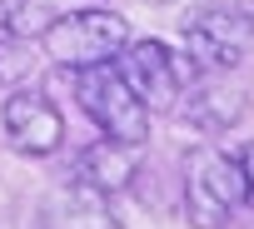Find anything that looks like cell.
I'll list each match as a JSON object with an SVG mask.
<instances>
[{"label": "cell", "mask_w": 254, "mask_h": 229, "mask_svg": "<svg viewBox=\"0 0 254 229\" xmlns=\"http://www.w3.org/2000/svg\"><path fill=\"white\" fill-rule=\"evenodd\" d=\"M25 70V55H20V45L15 40H0V90H5L15 75Z\"/></svg>", "instance_id": "obj_11"}, {"label": "cell", "mask_w": 254, "mask_h": 229, "mask_svg": "<svg viewBox=\"0 0 254 229\" xmlns=\"http://www.w3.org/2000/svg\"><path fill=\"white\" fill-rule=\"evenodd\" d=\"M135 174H140L135 145L110 140V135L90 140V145L75 155V184H80V189H90V194H100V199H110V194H125V189L135 184Z\"/></svg>", "instance_id": "obj_7"}, {"label": "cell", "mask_w": 254, "mask_h": 229, "mask_svg": "<svg viewBox=\"0 0 254 229\" xmlns=\"http://www.w3.org/2000/svg\"><path fill=\"white\" fill-rule=\"evenodd\" d=\"M234 165H239V179H244V209H254V140L234 150Z\"/></svg>", "instance_id": "obj_10"}, {"label": "cell", "mask_w": 254, "mask_h": 229, "mask_svg": "<svg viewBox=\"0 0 254 229\" xmlns=\"http://www.w3.org/2000/svg\"><path fill=\"white\" fill-rule=\"evenodd\" d=\"M190 95H180V105H175V114L190 125V130H199V135H224V130H234L239 120H244V110H249V100H244V90H234V85H219V80H209V85H185Z\"/></svg>", "instance_id": "obj_8"}, {"label": "cell", "mask_w": 254, "mask_h": 229, "mask_svg": "<svg viewBox=\"0 0 254 229\" xmlns=\"http://www.w3.org/2000/svg\"><path fill=\"white\" fill-rule=\"evenodd\" d=\"M120 75L130 80V90L140 95V105L150 114H170L185 95V85L194 80L190 55H175L165 40H125V50L115 55Z\"/></svg>", "instance_id": "obj_4"}, {"label": "cell", "mask_w": 254, "mask_h": 229, "mask_svg": "<svg viewBox=\"0 0 254 229\" xmlns=\"http://www.w3.org/2000/svg\"><path fill=\"white\" fill-rule=\"evenodd\" d=\"M180 40H185V55L194 70H234L249 45H254V15L249 10H234V5H204L194 10L185 25H180Z\"/></svg>", "instance_id": "obj_5"}, {"label": "cell", "mask_w": 254, "mask_h": 229, "mask_svg": "<svg viewBox=\"0 0 254 229\" xmlns=\"http://www.w3.org/2000/svg\"><path fill=\"white\" fill-rule=\"evenodd\" d=\"M0 130H5L15 155L45 160V155H55L65 145V114L55 110L50 95L20 85V90H10L5 100H0Z\"/></svg>", "instance_id": "obj_6"}, {"label": "cell", "mask_w": 254, "mask_h": 229, "mask_svg": "<svg viewBox=\"0 0 254 229\" xmlns=\"http://www.w3.org/2000/svg\"><path fill=\"white\" fill-rule=\"evenodd\" d=\"M70 90H75V105L90 114V125L100 135L125 140V145H145L150 140V110L140 105V95L130 90V80L120 75L115 60L70 70Z\"/></svg>", "instance_id": "obj_1"}, {"label": "cell", "mask_w": 254, "mask_h": 229, "mask_svg": "<svg viewBox=\"0 0 254 229\" xmlns=\"http://www.w3.org/2000/svg\"><path fill=\"white\" fill-rule=\"evenodd\" d=\"M50 25V10L40 0H0V40H40V30Z\"/></svg>", "instance_id": "obj_9"}, {"label": "cell", "mask_w": 254, "mask_h": 229, "mask_svg": "<svg viewBox=\"0 0 254 229\" xmlns=\"http://www.w3.org/2000/svg\"><path fill=\"white\" fill-rule=\"evenodd\" d=\"M244 209V179L234 155L199 145L185 155V219L194 229H229Z\"/></svg>", "instance_id": "obj_2"}, {"label": "cell", "mask_w": 254, "mask_h": 229, "mask_svg": "<svg viewBox=\"0 0 254 229\" xmlns=\"http://www.w3.org/2000/svg\"><path fill=\"white\" fill-rule=\"evenodd\" d=\"M125 40H130V20H125L120 10H105V5H85V10L55 15L40 30V45H45V55L60 70H80V65L115 60L125 50Z\"/></svg>", "instance_id": "obj_3"}]
</instances>
